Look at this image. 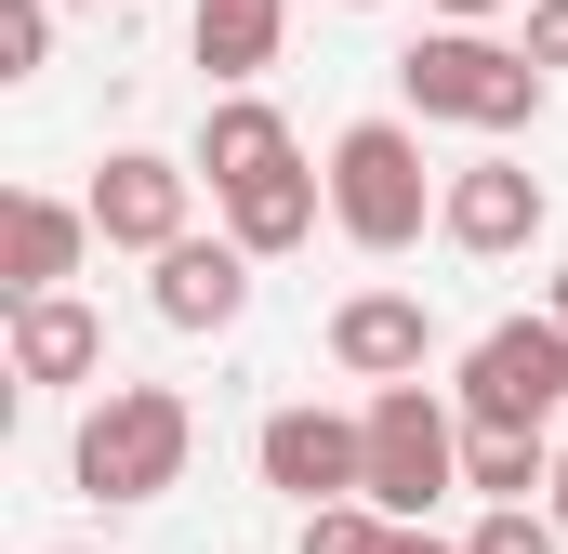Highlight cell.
I'll return each mask as SVG.
<instances>
[{
    "label": "cell",
    "instance_id": "cell-1",
    "mask_svg": "<svg viewBox=\"0 0 568 554\" xmlns=\"http://www.w3.org/2000/svg\"><path fill=\"white\" fill-rule=\"evenodd\" d=\"M185 449H199V410L172 383H106L67 435V475H80V502H172Z\"/></svg>",
    "mask_w": 568,
    "mask_h": 554
},
{
    "label": "cell",
    "instance_id": "cell-2",
    "mask_svg": "<svg viewBox=\"0 0 568 554\" xmlns=\"http://www.w3.org/2000/svg\"><path fill=\"white\" fill-rule=\"evenodd\" d=\"M397 93H410V120H463V133H529L542 120V66L503 53L489 27H424L397 53Z\"/></svg>",
    "mask_w": 568,
    "mask_h": 554
},
{
    "label": "cell",
    "instance_id": "cell-3",
    "mask_svg": "<svg viewBox=\"0 0 568 554\" xmlns=\"http://www.w3.org/2000/svg\"><path fill=\"white\" fill-rule=\"evenodd\" d=\"M436 198H449V185L424 172V133H410V120H344V133H331V225H344L357 252H410L436 225Z\"/></svg>",
    "mask_w": 568,
    "mask_h": 554
},
{
    "label": "cell",
    "instance_id": "cell-4",
    "mask_svg": "<svg viewBox=\"0 0 568 554\" xmlns=\"http://www.w3.org/2000/svg\"><path fill=\"white\" fill-rule=\"evenodd\" d=\"M357 422H371V502H384V515H436V502L463 489V422H449V397H436L424 370L384 383Z\"/></svg>",
    "mask_w": 568,
    "mask_h": 554
},
{
    "label": "cell",
    "instance_id": "cell-5",
    "mask_svg": "<svg viewBox=\"0 0 568 554\" xmlns=\"http://www.w3.org/2000/svg\"><path fill=\"white\" fill-rule=\"evenodd\" d=\"M568 410V317H503L463 343V422H556Z\"/></svg>",
    "mask_w": 568,
    "mask_h": 554
},
{
    "label": "cell",
    "instance_id": "cell-6",
    "mask_svg": "<svg viewBox=\"0 0 568 554\" xmlns=\"http://www.w3.org/2000/svg\"><path fill=\"white\" fill-rule=\"evenodd\" d=\"M252 462H265V489H291V502H344V489H371V422H344V410H265Z\"/></svg>",
    "mask_w": 568,
    "mask_h": 554
},
{
    "label": "cell",
    "instance_id": "cell-7",
    "mask_svg": "<svg viewBox=\"0 0 568 554\" xmlns=\"http://www.w3.org/2000/svg\"><path fill=\"white\" fill-rule=\"evenodd\" d=\"M185 185H199L185 158H159V145H120V158L93 172V238H106V252H145V265H159V252L185 238Z\"/></svg>",
    "mask_w": 568,
    "mask_h": 554
},
{
    "label": "cell",
    "instance_id": "cell-8",
    "mask_svg": "<svg viewBox=\"0 0 568 554\" xmlns=\"http://www.w3.org/2000/svg\"><path fill=\"white\" fill-rule=\"evenodd\" d=\"M436 238H449V252H476V265L529 252V238H542V172H529V158H476V172H449Z\"/></svg>",
    "mask_w": 568,
    "mask_h": 554
},
{
    "label": "cell",
    "instance_id": "cell-9",
    "mask_svg": "<svg viewBox=\"0 0 568 554\" xmlns=\"http://www.w3.org/2000/svg\"><path fill=\"white\" fill-rule=\"evenodd\" d=\"M331 357H344L357 383H410L436 357V317L410 290H344V304H331Z\"/></svg>",
    "mask_w": 568,
    "mask_h": 554
},
{
    "label": "cell",
    "instance_id": "cell-10",
    "mask_svg": "<svg viewBox=\"0 0 568 554\" xmlns=\"http://www.w3.org/2000/svg\"><path fill=\"white\" fill-rule=\"evenodd\" d=\"M212 198H225V238H239L252 265H278V252H304V238H317V212H331V172L278 158V172H252V185H212Z\"/></svg>",
    "mask_w": 568,
    "mask_h": 554
},
{
    "label": "cell",
    "instance_id": "cell-11",
    "mask_svg": "<svg viewBox=\"0 0 568 554\" xmlns=\"http://www.w3.org/2000/svg\"><path fill=\"white\" fill-rule=\"evenodd\" d=\"M145 304H159L172 330H239V317H252V252H239V238H172Z\"/></svg>",
    "mask_w": 568,
    "mask_h": 554
},
{
    "label": "cell",
    "instance_id": "cell-12",
    "mask_svg": "<svg viewBox=\"0 0 568 554\" xmlns=\"http://www.w3.org/2000/svg\"><path fill=\"white\" fill-rule=\"evenodd\" d=\"M80 252H93V198H80V212H67V198H13V212H0V290H13V304H27V290H67Z\"/></svg>",
    "mask_w": 568,
    "mask_h": 554
},
{
    "label": "cell",
    "instance_id": "cell-13",
    "mask_svg": "<svg viewBox=\"0 0 568 554\" xmlns=\"http://www.w3.org/2000/svg\"><path fill=\"white\" fill-rule=\"evenodd\" d=\"M13 370H27V383H93V370H106V317H93L80 290H27V304H13Z\"/></svg>",
    "mask_w": 568,
    "mask_h": 554
},
{
    "label": "cell",
    "instance_id": "cell-14",
    "mask_svg": "<svg viewBox=\"0 0 568 554\" xmlns=\"http://www.w3.org/2000/svg\"><path fill=\"white\" fill-rule=\"evenodd\" d=\"M278 40H291V0H199L185 13V53L212 66V93H252L278 66Z\"/></svg>",
    "mask_w": 568,
    "mask_h": 554
},
{
    "label": "cell",
    "instance_id": "cell-15",
    "mask_svg": "<svg viewBox=\"0 0 568 554\" xmlns=\"http://www.w3.org/2000/svg\"><path fill=\"white\" fill-rule=\"evenodd\" d=\"M291 158V120L265 93H212V120H199V172L212 185H252V172H278Z\"/></svg>",
    "mask_w": 568,
    "mask_h": 554
},
{
    "label": "cell",
    "instance_id": "cell-16",
    "mask_svg": "<svg viewBox=\"0 0 568 554\" xmlns=\"http://www.w3.org/2000/svg\"><path fill=\"white\" fill-rule=\"evenodd\" d=\"M463 489H489V502H529V489H556V449H542V422H463Z\"/></svg>",
    "mask_w": 568,
    "mask_h": 554
},
{
    "label": "cell",
    "instance_id": "cell-17",
    "mask_svg": "<svg viewBox=\"0 0 568 554\" xmlns=\"http://www.w3.org/2000/svg\"><path fill=\"white\" fill-rule=\"evenodd\" d=\"M384 529H397V515H384L371 489H344V502H304V554H384Z\"/></svg>",
    "mask_w": 568,
    "mask_h": 554
},
{
    "label": "cell",
    "instance_id": "cell-18",
    "mask_svg": "<svg viewBox=\"0 0 568 554\" xmlns=\"http://www.w3.org/2000/svg\"><path fill=\"white\" fill-rule=\"evenodd\" d=\"M568 529H556V502H489L476 529H463V554H556Z\"/></svg>",
    "mask_w": 568,
    "mask_h": 554
},
{
    "label": "cell",
    "instance_id": "cell-19",
    "mask_svg": "<svg viewBox=\"0 0 568 554\" xmlns=\"http://www.w3.org/2000/svg\"><path fill=\"white\" fill-rule=\"evenodd\" d=\"M53 53V0H0V80H40Z\"/></svg>",
    "mask_w": 568,
    "mask_h": 554
},
{
    "label": "cell",
    "instance_id": "cell-20",
    "mask_svg": "<svg viewBox=\"0 0 568 554\" xmlns=\"http://www.w3.org/2000/svg\"><path fill=\"white\" fill-rule=\"evenodd\" d=\"M529 66H568V0H529Z\"/></svg>",
    "mask_w": 568,
    "mask_h": 554
},
{
    "label": "cell",
    "instance_id": "cell-21",
    "mask_svg": "<svg viewBox=\"0 0 568 554\" xmlns=\"http://www.w3.org/2000/svg\"><path fill=\"white\" fill-rule=\"evenodd\" d=\"M384 554H463V542H436L424 515H397V529H384Z\"/></svg>",
    "mask_w": 568,
    "mask_h": 554
},
{
    "label": "cell",
    "instance_id": "cell-22",
    "mask_svg": "<svg viewBox=\"0 0 568 554\" xmlns=\"http://www.w3.org/2000/svg\"><path fill=\"white\" fill-rule=\"evenodd\" d=\"M436 13H449V27H489V13H503V0H436Z\"/></svg>",
    "mask_w": 568,
    "mask_h": 554
},
{
    "label": "cell",
    "instance_id": "cell-23",
    "mask_svg": "<svg viewBox=\"0 0 568 554\" xmlns=\"http://www.w3.org/2000/svg\"><path fill=\"white\" fill-rule=\"evenodd\" d=\"M556 529H568V449H556Z\"/></svg>",
    "mask_w": 568,
    "mask_h": 554
},
{
    "label": "cell",
    "instance_id": "cell-24",
    "mask_svg": "<svg viewBox=\"0 0 568 554\" xmlns=\"http://www.w3.org/2000/svg\"><path fill=\"white\" fill-rule=\"evenodd\" d=\"M556 317H568V265H556Z\"/></svg>",
    "mask_w": 568,
    "mask_h": 554
},
{
    "label": "cell",
    "instance_id": "cell-25",
    "mask_svg": "<svg viewBox=\"0 0 568 554\" xmlns=\"http://www.w3.org/2000/svg\"><path fill=\"white\" fill-rule=\"evenodd\" d=\"M53 554H80V542H53Z\"/></svg>",
    "mask_w": 568,
    "mask_h": 554
}]
</instances>
